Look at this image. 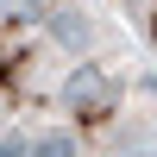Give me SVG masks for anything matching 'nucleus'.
<instances>
[{
  "instance_id": "f257e3e1",
  "label": "nucleus",
  "mask_w": 157,
  "mask_h": 157,
  "mask_svg": "<svg viewBox=\"0 0 157 157\" xmlns=\"http://www.w3.org/2000/svg\"><path fill=\"white\" fill-rule=\"evenodd\" d=\"M157 138V82L132 38L88 0H0V157H113Z\"/></svg>"
},
{
  "instance_id": "f03ea898",
  "label": "nucleus",
  "mask_w": 157,
  "mask_h": 157,
  "mask_svg": "<svg viewBox=\"0 0 157 157\" xmlns=\"http://www.w3.org/2000/svg\"><path fill=\"white\" fill-rule=\"evenodd\" d=\"M126 13H132V25L157 44V0H126Z\"/></svg>"
}]
</instances>
